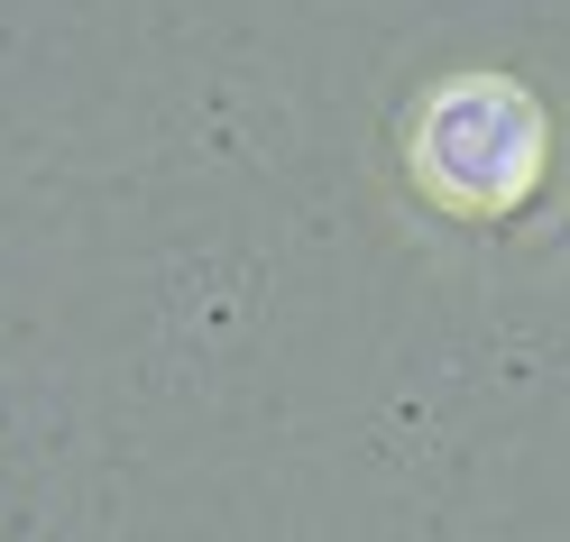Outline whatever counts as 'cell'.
Returning <instances> with one entry per match:
<instances>
[{"label":"cell","mask_w":570,"mask_h":542,"mask_svg":"<svg viewBox=\"0 0 570 542\" xmlns=\"http://www.w3.org/2000/svg\"><path fill=\"white\" fill-rule=\"evenodd\" d=\"M414 175L451 211H515L543 175V111L497 75L442 83L414 120Z\"/></svg>","instance_id":"1"}]
</instances>
